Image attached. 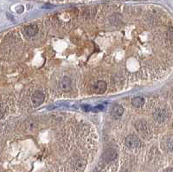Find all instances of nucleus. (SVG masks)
Masks as SVG:
<instances>
[{
	"label": "nucleus",
	"mask_w": 173,
	"mask_h": 172,
	"mask_svg": "<svg viewBox=\"0 0 173 172\" xmlns=\"http://www.w3.org/2000/svg\"><path fill=\"white\" fill-rule=\"evenodd\" d=\"M125 144L127 148L129 149H137L140 146L141 141L139 138L134 134L128 135L125 139Z\"/></svg>",
	"instance_id": "nucleus-1"
},
{
	"label": "nucleus",
	"mask_w": 173,
	"mask_h": 172,
	"mask_svg": "<svg viewBox=\"0 0 173 172\" xmlns=\"http://www.w3.org/2000/svg\"><path fill=\"white\" fill-rule=\"evenodd\" d=\"M135 127H136V130L139 132V133L141 134L143 137L147 136V134L150 132L147 124L144 121H137L135 124Z\"/></svg>",
	"instance_id": "nucleus-2"
},
{
	"label": "nucleus",
	"mask_w": 173,
	"mask_h": 172,
	"mask_svg": "<svg viewBox=\"0 0 173 172\" xmlns=\"http://www.w3.org/2000/svg\"><path fill=\"white\" fill-rule=\"evenodd\" d=\"M44 94H43L41 91H36L32 96H31V101H32V104L35 106H40L43 100H44Z\"/></svg>",
	"instance_id": "nucleus-3"
},
{
	"label": "nucleus",
	"mask_w": 173,
	"mask_h": 172,
	"mask_svg": "<svg viewBox=\"0 0 173 172\" xmlns=\"http://www.w3.org/2000/svg\"><path fill=\"white\" fill-rule=\"evenodd\" d=\"M107 88V83L103 80H100L93 87V92L96 94H102L103 93L106 92Z\"/></svg>",
	"instance_id": "nucleus-4"
},
{
	"label": "nucleus",
	"mask_w": 173,
	"mask_h": 172,
	"mask_svg": "<svg viewBox=\"0 0 173 172\" xmlns=\"http://www.w3.org/2000/svg\"><path fill=\"white\" fill-rule=\"evenodd\" d=\"M72 84H71V80L70 78L65 76L63 77L61 81H60V88L63 92H68L71 89Z\"/></svg>",
	"instance_id": "nucleus-5"
},
{
	"label": "nucleus",
	"mask_w": 173,
	"mask_h": 172,
	"mask_svg": "<svg viewBox=\"0 0 173 172\" xmlns=\"http://www.w3.org/2000/svg\"><path fill=\"white\" fill-rule=\"evenodd\" d=\"M124 113V108L120 105H114L112 108L111 114L114 118H120Z\"/></svg>",
	"instance_id": "nucleus-6"
},
{
	"label": "nucleus",
	"mask_w": 173,
	"mask_h": 172,
	"mask_svg": "<svg viewBox=\"0 0 173 172\" xmlns=\"http://www.w3.org/2000/svg\"><path fill=\"white\" fill-rule=\"evenodd\" d=\"M116 157H117V153L113 149L107 150L103 154V158L106 162H111V161L114 160Z\"/></svg>",
	"instance_id": "nucleus-7"
},
{
	"label": "nucleus",
	"mask_w": 173,
	"mask_h": 172,
	"mask_svg": "<svg viewBox=\"0 0 173 172\" xmlns=\"http://www.w3.org/2000/svg\"><path fill=\"white\" fill-rule=\"evenodd\" d=\"M24 32L25 34L30 36V37H32L34 35H36L38 32V27L36 25V24H30L28 25L25 29H24Z\"/></svg>",
	"instance_id": "nucleus-8"
},
{
	"label": "nucleus",
	"mask_w": 173,
	"mask_h": 172,
	"mask_svg": "<svg viewBox=\"0 0 173 172\" xmlns=\"http://www.w3.org/2000/svg\"><path fill=\"white\" fill-rule=\"evenodd\" d=\"M154 118L158 121V122H163L166 117H167V113L166 111L164 109H158L155 112H154Z\"/></svg>",
	"instance_id": "nucleus-9"
},
{
	"label": "nucleus",
	"mask_w": 173,
	"mask_h": 172,
	"mask_svg": "<svg viewBox=\"0 0 173 172\" xmlns=\"http://www.w3.org/2000/svg\"><path fill=\"white\" fill-rule=\"evenodd\" d=\"M132 104L133 106L135 107H141L144 106L145 104V99L143 97H140V96H138V97H135L132 100Z\"/></svg>",
	"instance_id": "nucleus-10"
},
{
	"label": "nucleus",
	"mask_w": 173,
	"mask_h": 172,
	"mask_svg": "<svg viewBox=\"0 0 173 172\" xmlns=\"http://www.w3.org/2000/svg\"><path fill=\"white\" fill-rule=\"evenodd\" d=\"M86 164V160L80 158V159H78V160L75 161V163H74V168H75L77 170L80 171V170H83V169H84Z\"/></svg>",
	"instance_id": "nucleus-11"
},
{
	"label": "nucleus",
	"mask_w": 173,
	"mask_h": 172,
	"mask_svg": "<svg viewBox=\"0 0 173 172\" xmlns=\"http://www.w3.org/2000/svg\"><path fill=\"white\" fill-rule=\"evenodd\" d=\"M165 172H173V168H169L165 170Z\"/></svg>",
	"instance_id": "nucleus-12"
}]
</instances>
